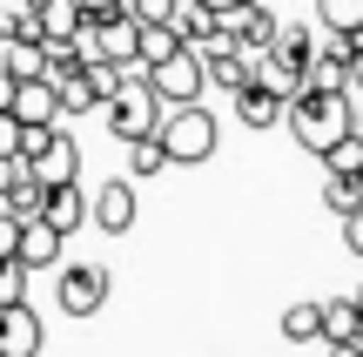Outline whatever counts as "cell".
Instances as JSON below:
<instances>
[{"label":"cell","instance_id":"6da1fadb","mask_svg":"<svg viewBox=\"0 0 363 357\" xmlns=\"http://www.w3.org/2000/svg\"><path fill=\"white\" fill-rule=\"evenodd\" d=\"M283 121H289V135H296L310 155H323L337 135H350L357 128V108H350V88H310L303 81L296 94H289V108H283Z\"/></svg>","mask_w":363,"mask_h":357},{"label":"cell","instance_id":"7a4b0ae2","mask_svg":"<svg viewBox=\"0 0 363 357\" xmlns=\"http://www.w3.org/2000/svg\"><path fill=\"white\" fill-rule=\"evenodd\" d=\"M216 115H208L202 101H175V108H162L155 115V142H162V155H169V169L175 162H208L216 155Z\"/></svg>","mask_w":363,"mask_h":357},{"label":"cell","instance_id":"3957f363","mask_svg":"<svg viewBox=\"0 0 363 357\" xmlns=\"http://www.w3.org/2000/svg\"><path fill=\"white\" fill-rule=\"evenodd\" d=\"M142 81H148V94H155L162 108H175V101H202V48H189V40H175L162 61H148L142 67Z\"/></svg>","mask_w":363,"mask_h":357},{"label":"cell","instance_id":"277c9868","mask_svg":"<svg viewBox=\"0 0 363 357\" xmlns=\"http://www.w3.org/2000/svg\"><path fill=\"white\" fill-rule=\"evenodd\" d=\"M101 115H108V128H115V142H128V135H148V128H155L162 101L148 94V81H128V75H121V88L101 101Z\"/></svg>","mask_w":363,"mask_h":357},{"label":"cell","instance_id":"5b68a950","mask_svg":"<svg viewBox=\"0 0 363 357\" xmlns=\"http://www.w3.org/2000/svg\"><path fill=\"white\" fill-rule=\"evenodd\" d=\"M54 297H61V310L67 317H94L101 310V297H108V270L101 263H54Z\"/></svg>","mask_w":363,"mask_h":357},{"label":"cell","instance_id":"8992f818","mask_svg":"<svg viewBox=\"0 0 363 357\" xmlns=\"http://www.w3.org/2000/svg\"><path fill=\"white\" fill-rule=\"evenodd\" d=\"M7 108H13V121H21V128H54V121H61V101H54V81H48V75L13 81Z\"/></svg>","mask_w":363,"mask_h":357},{"label":"cell","instance_id":"52a82bcc","mask_svg":"<svg viewBox=\"0 0 363 357\" xmlns=\"http://www.w3.org/2000/svg\"><path fill=\"white\" fill-rule=\"evenodd\" d=\"M61 229H48L40 216H21V236H13V256H21V270L34 277V270H54L61 263Z\"/></svg>","mask_w":363,"mask_h":357},{"label":"cell","instance_id":"ba28073f","mask_svg":"<svg viewBox=\"0 0 363 357\" xmlns=\"http://www.w3.org/2000/svg\"><path fill=\"white\" fill-rule=\"evenodd\" d=\"M88 223H94V229H108V236H121V229L135 223V182H128V175H115V182H101V189H94Z\"/></svg>","mask_w":363,"mask_h":357},{"label":"cell","instance_id":"9c48e42d","mask_svg":"<svg viewBox=\"0 0 363 357\" xmlns=\"http://www.w3.org/2000/svg\"><path fill=\"white\" fill-rule=\"evenodd\" d=\"M40 351V317L34 304H0V357H34Z\"/></svg>","mask_w":363,"mask_h":357},{"label":"cell","instance_id":"30bf717a","mask_svg":"<svg viewBox=\"0 0 363 357\" xmlns=\"http://www.w3.org/2000/svg\"><path fill=\"white\" fill-rule=\"evenodd\" d=\"M40 223H48V229H61V236H74V229L81 223H88V196H81V189L74 182H54V189H40Z\"/></svg>","mask_w":363,"mask_h":357},{"label":"cell","instance_id":"8fae6325","mask_svg":"<svg viewBox=\"0 0 363 357\" xmlns=\"http://www.w3.org/2000/svg\"><path fill=\"white\" fill-rule=\"evenodd\" d=\"M283 94H269L262 88V81H242V88H235V121H242V128H283Z\"/></svg>","mask_w":363,"mask_h":357},{"label":"cell","instance_id":"7c38bea8","mask_svg":"<svg viewBox=\"0 0 363 357\" xmlns=\"http://www.w3.org/2000/svg\"><path fill=\"white\" fill-rule=\"evenodd\" d=\"M175 40H189V48H208V40H222V21L208 7H195V0H175Z\"/></svg>","mask_w":363,"mask_h":357},{"label":"cell","instance_id":"4fadbf2b","mask_svg":"<svg viewBox=\"0 0 363 357\" xmlns=\"http://www.w3.org/2000/svg\"><path fill=\"white\" fill-rule=\"evenodd\" d=\"M249 81H262L269 94H283V101H289V94H296V88H303L310 75H303L296 61H276V54H256V61H249Z\"/></svg>","mask_w":363,"mask_h":357},{"label":"cell","instance_id":"5bb4252c","mask_svg":"<svg viewBox=\"0 0 363 357\" xmlns=\"http://www.w3.org/2000/svg\"><path fill=\"white\" fill-rule=\"evenodd\" d=\"M316 324H323V344H343V337H363V310L350 297H330V304H316Z\"/></svg>","mask_w":363,"mask_h":357},{"label":"cell","instance_id":"9a60e30c","mask_svg":"<svg viewBox=\"0 0 363 357\" xmlns=\"http://www.w3.org/2000/svg\"><path fill=\"white\" fill-rule=\"evenodd\" d=\"M121 148H128V182H142V175H162V169H169V155H162L155 128H148V135H128Z\"/></svg>","mask_w":363,"mask_h":357},{"label":"cell","instance_id":"2e32d148","mask_svg":"<svg viewBox=\"0 0 363 357\" xmlns=\"http://www.w3.org/2000/svg\"><path fill=\"white\" fill-rule=\"evenodd\" d=\"M34 21H40V40L81 34V7H74V0H34Z\"/></svg>","mask_w":363,"mask_h":357},{"label":"cell","instance_id":"e0dca14e","mask_svg":"<svg viewBox=\"0 0 363 357\" xmlns=\"http://www.w3.org/2000/svg\"><path fill=\"white\" fill-rule=\"evenodd\" d=\"M0 40H40L34 0H0Z\"/></svg>","mask_w":363,"mask_h":357},{"label":"cell","instance_id":"ac0fdd59","mask_svg":"<svg viewBox=\"0 0 363 357\" xmlns=\"http://www.w3.org/2000/svg\"><path fill=\"white\" fill-rule=\"evenodd\" d=\"M323 169H330V175H357V169H363V135H357V128L337 135V142L323 148Z\"/></svg>","mask_w":363,"mask_h":357},{"label":"cell","instance_id":"d6986e66","mask_svg":"<svg viewBox=\"0 0 363 357\" xmlns=\"http://www.w3.org/2000/svg\"><path fill=\"white\" fill-rule=\"evenodd\" d=\"M316 27H330V34L363 27V0H316Z\"/></svg>","mask_w":363,"mask_h":357},{"label":"cell","instance_id":"ffe728a7","mask_svg":"<svg viewBox=\"0 0 363 357\" xmlns=\"http://www.w3.org/2000/svg\"><path fill=\"white\" fill-rule=\"evenodd\" d=\"M283 337H289V344H316V337H323L316 304H289V310H283Z\"/></svg>","mask_w":363,"mask_h":357},{"label":"cell","instance_id":"44dd1931","mask_svg":"<svg viewBox=\"0 0 363 357\" xmlns=\"http://www.w3.org/2000/svg\"><path fill=\"white\" fill-rule=\"evenodd\" d=\"M323 202H330V216H350L357 202H363V182H357V175H330V182H323Z\"/></svg>","mask_w":363,"mask_h":357},{"label":"cell","instance_id":"7402d4cb","mask_svg":"<svg viewBox=\"0 0 363 357\" xmlns=\"http://www.w3.org/2000/svg\"><path fill=\"white\" fill-rule=\"evenodd\" d=\"M27 297V270H21V256H0V304H21Z\"/></svg>","mask_w":363,"mask_h":357},{"label":"cell","instance_id":"603a6c76","mask_svg":"<svg viewBox=\"0 0 363 357\" xmlns=\"http://www.w3.org/2000/svg\"><path fill=\"white\" fill-rule=\"evenodd\" d=\"M135 21H175V0H128Z\"/></svg>","mask_w":363,"mask_h":357},{"label":"cell","instance_id":"cb8c5ba5","mask_svg":"<svg viewBox=\"0 0 363 357\" xmlns=\"http://www.w3.org/2000/svg\"><path fill=\"white\" fill-rule=\"evenodd\" d=\"M0 155H21V121H13V108H0Z\"/></svg>","mask_w":363,"mask_h":357},{"label":"cell","instance_id":"d4e9b609","mask_svg":"<svg viewBox=\"0 0 363 357\" xmlns=\"http://www.w3.org/2000/svg\"><path fill=\"white\" fill-rule=\"evenodd\" d=\"M343 243H350V250L363 256V202H357V209H350V216H343Z\"/></svg>","mask_w":363,"mask_h":357},{"label":"cell","instance_id":"484cf974","mask_svg":"<svg viewBox=\"0 0 363 357\" xmlns=\"http://www.w3.org/2000/svg\"><path fill=\"white\" fill-rule=\"evenodd\" d=\"M330 357H363V344H357V337H343V344H330Z\"/></svg>","mask_w":363,"mask_h":357},{"label":"cell","instance_id":"4316f807","mask_svg":"<svg viewBox=\"0 0 363 357\" xmlns=\"http://www.w3.org/2000/svg\"><path fill=\"white\" fill-rule=\"evenodd\" d=\"M350 88H363V48L350 54Z\"/></svg>","mask_w":363,"mask_h":357},{"label":"cell","instance_id":"83f0119b","mask_svg":"<svg viewBox=\"0 0 363 357\" xmlns=\"http://www.w3.org/2000/svg\"><path fill=\"white\" fill-rule=\"evenodd\" d=\"M350 304H357V310H363V283H357V297H350Z\"/></svg>","mask_w":363,"mask_h":357},{"label":"cell","instance_id":"f1b7e54d","mask_svg":"<svg viewBox=\"0 0 363 357\" xmlns=\"http://www.w3.org/2000/svg\"><path fill=\"white\" fill-rule=\"evenodd\" d=\"M357 135H363V108H357Z\"/></svg>","mask_w":363,"mask_h":357}]
</instances>
